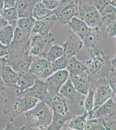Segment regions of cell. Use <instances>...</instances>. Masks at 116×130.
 <instances>
[{
	"label": "cell",
	"mask_w": 116,
	"mask_h": 130,
	"mask_svg": "<svg viewBox=\"0 0 116 130\" xmlns=\"http://www.w3.org/2000/svg\"><path fill=\"white\" fill-rule=\"evenodd\" d=\"M103 123L107 130H116V120H111L110 118H104Z\"/></svg>",
	"instance_id": "74e56055"
},
{
	"label": "cell",
	"mask_w": 116,
	"mask_h": 130,
	"mask_svg": "<svg viewBox=\"0 0 116 130\" xmlns=\"http://www.w3.org/2000/svg\"><path fill=\"white\" fill-rule=\"evenodd\" d=\"M83 44L81 39H77L72 36L68 37L62 45L64 56L68 58L75 56L79 53Z\"/></svg>",
	"instance_id": "d6986e66"
},
{
	"label": "cell",
	"mask_w": 116,
	"mask_h": 130,
	"mask_svg": "<svg viewBox=\"0 0 116 130\" xmlns=\"http://www.w3.org/2000/svg\"><path fill=\"white\" fill-rule=\"evenodd\" d=\"M69 75H82L87 70V66L77 59L75 56L69 58L66 69Z\"/></svg>",
	"instance_id": "603a6c76"
},
{
	"label": "cell",
	"mask_w": 116,
	"mask_h": 130,
	"mask_svg": "<svg viewBox=\"0 0 116 130\" xmlns=\"http://www.w3.org/2000/svg\"><path fill=\"white\" fill-rule=\"evenodd\" d=\"M53 11L60 25H68L73 18L78 17V0H61Z\"/></svg>",
	"instance_id": "8992f818"
},
{
	"label": "cell",
	"mask_w": 116,
	"mask_h": 130,
	"mask_svg": "<svg viewBox=\"0 0 116 130\" xmlns=\"http://www.w3.org/2000/svg\"><path fill=\"white\" fill-rule=\"evenodd\" d=\"M88 115L89 114L88 111L85 110L84 114L80 116L74 117L71 120L69 124L66 126L72 130H84L88 120L87 118L88 117Z\"/></svg>",
	"instance_id": "d4e9b609"
},
{
	"label": "cell",
	"mask_w": 116,
	"mask_h": 130,
	"mask_svg": "<svg viewBox=\"0 0 116 130\" xmlns=\"http://www.w3.org/2000/svg\"><path fill=\"white\" fill-rule=\"evenodd\" d=\"M69 78V73L66 70L56 72L46 78L49 97H53L59 92L62 86Z\"/></svg>",
	"instance_id": "30bf717a"
},
{
	"label": "cell",
	"mask_w": 116,
	"mask_h": 130,
	"mask_svg": "<svg viewBox=\"0 0 116 130\" xmlns=\"http://www.w3.org/2000/svg\"><path fill=\"white\" fill-rule=\"evenodd\" d=\"M83 43L92 58L104 55V40L100 27L90 28L89 32L83 40Z\"/></svg>",
	"instance_id": "5b68a950"
},
{
	"label": "cell",
	"mask_w": 116,
	"mask_h": 130,
	"mask_svg": "<svg viewBox=\"0 0 116 130\" xmlns=\"http://www.w3.org/2000/svg\"><path fill=\"white\" fill-rule=\"evenodd\" d=\"M16 27L12 25H8L6 27L1 29V43L5 45H10L13 40Z\"/></svg>",
	"instance_id": "484cf974"
},
{
	"label": "cell",
	"mask_w": 116,
	"mask_h": 130,
	"mask_svg": "<svg viewBox=\"0 0 116 130\" xmlns=\"http://www.w3.org/2000/svg\"><path fill=\"white\" fill-rule=\"evenodd\" d=\"M1 89L3 90V86L11 89H16L18 73L7 64V56L1 57Z\"/></svg>",
	"instance_id": "ba28073f"
},
{
	"label": "cell",
	"mask_w": 116,
	"mask_h": 130,
	"mask_svg": "<svg viewBox=\"0 0 116 130\" xmlns=\"http://www.w3.org/2000/svg\"><path fill=\"white\" fill-rule=\"evenodd\" d=\"M38 78V77L29 71L26 73H18L16 89V96H19L21 93L32 87Z\"/></svg>",
	"instance_id": "2e32d148"
},
{
	"label": "cell",
	"mask_w": 116,
	"mask_h": 130,
	"mask_svg": "<svg viewBox=\"0 0 116 130\" xmlns=\"http://www.w3.org/2000/svg\"><path fill=\"white\" fill-rule=\"evenodd\" d=\"M78 18L84 21L90 28L103 25L101 13L94 6L92 0H78Z\"/></svg>",
	"instance_id": "277c9868"
},
{
	"label": "cell",
	"mask_w": 116,
	"mask_h": 130,
	"mask_svg": "<svg viewBox=\"0 0 116 130\" xmlns=\"http://www.w3.org/2000/svg\"><path fill=\"white\" fill-rule=\"evenodd\" d=\"M111 60L110 56L104 54L92 57L85 62L87 66V79L90 83H94L100 79L106 78L113 70Z\"/></svg>",
	"instance_id": "3957f363"
},
{
	"label": "cell",
	"mask_w": 116,
	"mask_h": 130,
	"mask_svg": "<svg viewBox=\"0 0 116 130\" xmlns=\"http://www.w3.org/2000/svg\"><path fill=\"white\" fill-rule=\"evenodd\" d=\"M59 93L65 98L71 107L77 108L84 105L85 95L80 93L75 89L69 78L62 86Z\"/></svg>",
	"instance_id": "9c48e42d"
},
{
	"label": "cell",
	"mask_w": 116,
	"mask_h": 130,
	"mask_svg": "<svg viewBox=\"0 0 116 130\" xmlns=\"http://www.w3.org/2000/svg\"><path fill=\"white\" fill-rule=\"evenodd\" d=\"M42 0H18L15 8L19 18L32 17V12L37 4Z\"/></svg>",
	"instance_id": "ffe728a7"
},
{
	"label": "cell",
	"mask_w": 116,
	"mask_h": 130,
	"mask_svg": "<svg viewBox=\"0 0 116 130\" xmlns=\"http://www.w3.org/2000/svg\"><path fill=\"white\" fill-rule=\"evenodd\" d=\"M54 14L53 11L50 10L45 6L42 1L37 4L32 12V17L36 20H42Z\"/></svg>",
	"instance_id": "4316f807"
},
{
	"label": "cell",
	"mask_w": 116,
	"mask_h": 130,
	"mask_svg": "<svg viewBox=\"0 0 116 130\" xmlns=\"http://www.w3.org/2000/svg\"><path fill=\"white\" fill-rule=\"evenodd\" d=\"M1 25H0V27H1V29L4 28L5 27H6L7 26L9 25L8 22L7 20H6L5 18L1 16Z\"/></svg>",
	"instance_id": "b9f144b4"
},
{
	"label": "cell",
	"mask_w": 116,
	"mask_h": 130,
	"mask_svg": "<svg viewBox=\"0 0 116 130\" xmlns=\"http://www.w3.org/2000/svg\"><path fill=\"white\" fill-rule=\"evenodd\" d=\"M18 1V0H4L3 9L15 8L16 7Z\"/></svg>",
	"instance_id": "60d3db41"
},
{
	"label": "cell",
	"mask_w": 116,
	"mask_h": 130,
	"mask_svg": "<svg viewBox=\"0 0 116 130\" xmlns=\"http://www.w3.org/2000/svg\"><path fill=\"white\" fill-rule=\"evenodd\" d=\"M111 5L114 7L116 9V0H111Z\"/></svg>",
	"instance_id": "ee69618b"
},
{
	"label": "cell",
	"mask_w": 116,
	"mask_h": 130,
	"mask_svg": "<svg viewBox=\"0 0 116 130\" xmlns=\"http://www.w3.org/2000/svg\"><path fill=\"white\" fill-rule=\"evenodd\" d=\"M70 30L74 32L83 41L88 34L90 27L84 21L78 17H74L68 24Z\"/></svg>",
	"instance_id": "44dd1931"
},
{
	"label": "cell",
	"mask_w": 116,
	"mask_h": 130,
	"mask_svg": "<svg viewBox=\"0 0 116 130\" xmlns=\"http://www.w3.org/2000/svg\"><path fill=\"white\" fill-rule=\"evenodd\" d=\"M34 59V56L30 55L29 53L18 56L8 62L7 64L18 73H26L29 71Z\"/></svg>",
	"instance_id": "9a60e30c"
},
{
	"label": "cell",
	"mask_w": 116,
	"mask_h": 130,
	"mask_svg": "<svg viewBox=\"0 0 116 130\" xmlns=\"http://www.w3.org/2000/svg\"><path fill=\"white\" fill-rule=\"evenodd\" d=\"M36 21V20L32 17L19 18L18 21L17 27L27 34L31 35Z\"/></svg>",
	"instance_id": "f1b7e54d"
},
{
	"label": "cell",
	"mask_w": 116,
	"mask_h": 130,
	"mask_svg": "<svg viewBox=\"0 0 116 130\" xmlns=\"http://www.w3.org/2000/svg\"><path fill=\"white\" fill-rule=\"evenodd\" d=\"M106 31L110 38L115 37L116 36V21L107 27Z\"/></svg>",
	"instance_id": "f35d334b"
},
{
	"label": "cell",
	"mask_w": 116,
	"mask_h": 130,
	"mask_svg": "<svg viewBox=\"0 0 116 130\" xmlns=\"http://www.w3.org/2000/svg\"><path fill=\"white\" fill-rule=\"evenodd\" d=\"M10 96L6 99L4 113L11 121L21 114L32 109L38 103V99L29 96Z\"/></svg>",
	"instance_id": "7a4b0ae2"
},
{
	"label": "cell",
	"mask_w": 116,
	"mask_h": 130,
	"mask_svg": "<svg viewBox=\"0 0 116 130\" xmlns=\"http://www.w3.org/2000/svg\"><path fill=\"white\" fill-rule=\"evenodd\" d=\"M69 58L63 55L52 62V68L54 73L59 70H65L68 65Z\"/></svg>",
	"instance_id": "836d02e7"
},
{
	"label": "cell",
	"mask_w": 116,
	"mask_h": 130,
	"mask_svg": "<svg viewBox=\"0 0 116 130\" xmlns=\"http://www.w3.org/2000/svg\"><path fill=\"white\" fill-rule=\"evenodd\" d=\"M101 16L102 24L107 27L116 21V9L110 5L101 13Z\"/></svg>",
	"instance_id": "f546056e"
},
{
	"label": "cell",
	"mask_w": 116,
	"mask_h": 130,
	"mask_svg": "<svg viewBox=\"0 0 116 130\" xmlns=\"http://www.w3.org/2000/svg\"><path fill=\"white\" fill-rule=\"evenodd\" d=\"M29 71L38 78H48L54 73L52 62L44 58L37 57L34 58L31 66L29 68Z\"/></svg>",
	"instance_id": "8fae6325"
},
{
	"label": "cell",
	"mask_w": 116,
	"mask_h": 130,
	"mask_svg": "<svg viewBox=\"0 0 116 130\" xmlns=\"http://www.w3.org/2000/svg\"><path fill=\"white\" fill-rule=\"evenodd\" d=\"M53 111L47 104L40 101L34 108L25 113L26 127L32 129L38 127L44 130L48 127L51 123Z\"/></svg>",
	"instance_id": "6da1fadb"
},
{
	"label": "cell",
	"mask_w": 116,
	"mask_h": 130,
	"mask_svg": "<svg viewBox=\"0 0 116 130\" xmlns=\"http://www.w3.org/2000/svg\"><path fill=\"white\" fill-rule=\"evenodd\" d=\"M114 43H115V47H116V36H115V37Z\"/></svg>",
	"instance_id": "f6af8a7d"
},
{
	"label": "cell",
	"mask_w": 116,
	"mask_h": 130,
	"mask_svg": "<svg viewBox=\"0 0 116 130\" xmlns=\"http://www.w3.org/2000/svg\"><path fill=\"white\" fill-rule=\"evenodd\" d=\"M57 22V18L55 14L43 19L36 20L32 33L41 35L48 34Z\"/></svg>",
	"instance_id": "e0dca14e"
},
{
	"label": "cell",
	"mask_w": 116,
	"mask_h": 130,
	"mask_svg": "<svg viewBox=\"0 0 116 130\" xmlns=\"http://www.w3.org/2000/svg\"><path fill=\"white\" fill-rule=\"evenodd\" d=\"M111 62L113 69H116V53L113 58L111 60Z\"/></svg>",
	"instance_id": "7bdbcfd3"
},
{
	"label": "cell",
	"mask_w": 116,
	"mask_h": 130,
	"mask_svg": "<svg viewBox=\"0 0 116 130\" xmlns=\"http://www.w3.org/2000/svg\"><path fill=\"white\" fill-rule=\"evenodd\" d=\"M47 82L38 78L32 87L21 93L19 96H29L36 98L42 102H45L48 95Z\"/></svg>",
	"instance_id": "4fadbf2b"
},
{
	"label": "cell",
	"mask_w": 116,
	"mask_h": 130,
	"mask_svg": "<svg viewBox=\"0 0 116 130\" xmlns=\"http://www.w3.org/2000/svg\"><path fill=\"white\" fill-rule=\"evenodd\" d=\"M116 115V101H115L113 98L111 97L102 105L97 107L93 115V118H110Z\"/></svg>",
	"instance_id": "ac0fdd59"
},
{
	"label": "cell",
	"mask_w": 116,
	"mask_h": 130,
	"mask_svg": "<svg viewBox=\"0 0 116 130\" xmlns=\"http://www.w3.org/2000/svg\"><path fill=\"white\" fill-rule=\"evenodd\" d=\"M1 16L5 18L8 21L9 25L17 27L19 17L15 7L1 10Z\"/></svg>",
	"instance_id": "83f0119b"
},
{
	"label": "cell",
	"mask_w": 116,
	"mask_h": 130,
	"mask_svg": "<svg viewBox=\"0 0 116 130\" xmlns=\"http://www.w3.org/2000/svg\"><path fill=\"white\" fill-rule=\"evenodd\" d=\"M94 92L95 89L90 88L84 102L85 110L88 111L89 114L88 119L93 118L94 111L97 108V107H94Z\"/></svg>",
	"instance_id": "4dcf8cb0"
},
{
	"label": "cell",
	"mask_w": 116,
	"mask_h": 130,
	"mask_svg": "<svg viewBox=\"0 0 116 130\" xmlns=\"http://www.w3.org/2000/svg\"><path fill=\"white\" fill-rule=\"evenodd\" d=\"M64 55V52L62 46L58 44H54L52 46L46 55V59L50 62H53L56 59Z\"/></svg>",
	"instance_id": "1f68e13d"
},
{
	"label": "cell",
	"mask_w": 116,
	"mask_h": 130,
	"mask_svg": "<svg viewBox=\"0 0 116 130\" xmlns=\"http://www.w3.org/2000/svg\"><path fill=\"white\" fill-rule=\"evenodd\" d=\"M59 1H61V0H59Z\"/></svg>",
	"instance_id": "bcb514c9"
},
{
	"label": "cell",
	"mask_w": 116,
	"mask_h": 130,
	"mask_svg": "<svg viewBox=\"0 0 116 130\" xmlns=\"http://www.w3.org/2000/svg\"><path fill=\"white\" fill-rule=\"evenodd\" d=\"M75 116L69 111L65 115H62L53 111V115L51 123L47 127L48 130H60L65 126L67 121L71 120Z\"/></svg>",
	"instance_id": "7402d4cb"
},
{
	"label": "cell",
	"mask_w": 116,
	"mask_h": 130,
	"mask_svg": "<svg viewBox=\"0 0 116 130\" xmlns=\"http://www.w3.org/2000/svg\"><path fill=\"white\" fill-rule=\"evenodd\" d=\"M96 86L94 92V107H99L112 97L113 91L106 78H102L94 83Z\"/></svg>",
	"instance_id": "7c38bea8"
},
{
	"label": "cell",
	"mask_w": 116,
	"mask_h": 130,
	"mask_svg": "<svg viewBox=\"0 0 116 130\" xmlns=\"http://www.w3.org/2000/svg\"><path fill=\"white\" fill-rule=\"evenodd\" d=\"M55 40L54 34L51 32L46 35H36L31 40V53L36 57L45 58Z\"/></svg>",
	"instance_id": "52a82bcc"
},
{
	"label": "cell",
	"mask_w": 116,
	"mask_h": 130,
	"mask_svg": "<svg viewBox=\"0 0 116 130\" xmlns=\"http://www.w3.org/2000/svg\"><path fill=\"white\" fill-rule=\"evenodd\" d=\"M94 6L101 13L111 5V0H92Z\"/></svg>",
	"instance_id": "d590c367"
},
{
	"label": "cell",
	"mask_w": 116,
	"mask_h": 130,
	"mask_svg": "<svg viewBox=\"0 0 116 130\" xmlns=\"http://www.w3.org/2000/svg\"><path fill=\"white\" fill-rule=\"evenodd\" d=\"M103 118L88 119L85 130H106L103 123Z\"/></svg>",
	"instance_id": "d6a6232c"
},
{
	"label": "cell",
	"mask_w": 116,
	"mask_h": 130,
	"mask_svg": "<svg viewBox=\"0 0 116 130\" xmlns=\"http://www.w3.org/2000/svg\"><path fill=\"white\" fill-rule=\"evenodd\" d=\"M9 45H5L2 43L0 44V56L3 57L7 56L9 54L8 49Z\"/></svg>",
	"instance_id": "ab89813d"
},
{
	"label": "cell",
	"mask_w": 116,
	"mask_h": 130,
	"mask_svg": "<svg viewBox=\"0 0 116 130\" xmlns=\"http://www.w3.org/2000/svg\"><path fill=\"white\" fill-rule=\"evenodd\" d=\"M44 102L54 112L65 115L69 111L68 102L60 93H59L53 97L48 96Z\"/></svg>",
	"instance_id": "5bb4252c"
},
{
	"label": "cell",
	"mask_w": 116,
	"mask_h": 130,
	"mask_svg": "<svg viewBox=\"0 0 116 130\" xmlns=\"http://www.w3.org/2000/svg\"><path fill=\"white\" fill-rule=\"evenodd\" d=\"M106 79L113 91V93L116 95V69H113L109 73Z\"/></svg>",
	"instance_id": "e575fe53"
},
{
	"label": "cell",
	"mask_w": 116,
	"mask_h": 130,
	"mask_svg": "<svg viewBox=\"0 0 116 130\" xmlns=\"http://www.w3.org/2000/svg\"><path fill=\"white\" fill-rule=\"evenodd\" d=\"M69 78L75 89L81 94L87 95L88 94L90 83L82 75H69Z\"/></svg>",
	"instance_id": "cb8c5ba5"
},
{
	"label": "cell",
	"mask_w": 116,
	"mask_h": 130,
	"mask_svg": "<svg viewBox=\"0 0 116 130\" xmlns=\"http://www.w3.org/2000/svg\"><path fill=\"white\" fill-rule=\"evenodd\" d=\"M60 2L59 0H42V2L46 8L52 11L57 8Z\"/></svg>",
	"instance_id": "8d00e7d4"
}]
</instances>
